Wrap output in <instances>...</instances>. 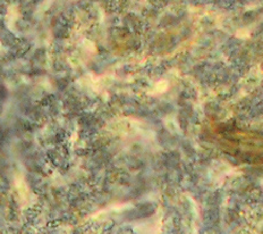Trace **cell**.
<instances>
[{
  "instance_id": "1",
  "label": "cell",
  "mask_w": 263,
  "mask_h": 234,
  "mask_svg": "<svg viewBox=\"0 0 263 234\" xmlns=\"http://www.w3.org/2000/svg\"><path fill=\"white\" fill-rule=\"evenodd\" d=\"M211 135L224 154L242 163L263 161V135L234 124H219L211 129Z\"/></svg>"
}]
</instances>
